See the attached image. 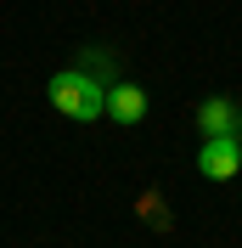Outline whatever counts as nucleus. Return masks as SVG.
I'll return each instance as SVG.
<instances>
[{
    "mask_svg": "<svg viewBox=\"0 0 242 248\" xmlns=\"http://www.w3.org/2000/svg\"><path fill=\"white\" fill-rule=\"evenodd\" d=\"M197 124H203V136H237V130H242V113L231 108L226 96H209V102L197 108Z\"/></svg>",
    "mask_w": 242,
    "mask_h": 248,
    "instance_id": "nucleus-4",
    "label": "nucleus"
},
{
    "mask_svg": "<svg viewBox=\"0 0 242 248\" xmlns=\"http://www.w3.org/2000/svg\"><path fill=\"white\" fill-rule=\"evenodd\" d=\"M237 153H242V130H237Z\"/></svg>",
    "mask_w": 242,
    "mask_h": 248,
    "instance_id": "nucleus-5",
    "label": "nucleus"
},
{
    "mask_svg": "<svg viewBox=\"0 0 242 248\" xmlns=\"http://www.w3.org/2000/svg\"><path fill=\"white\" fill-rule=\"evenodd\" d=\"M45 96H51V108H62L68 119H85V124L107 113V91H102V79H91L85 68H62V74H51Z\"/></svg>",
    "mask_w": 242,
    "mask_h": 248,
    "instance_id": "nucleus-1",
    "label": "nucleus"
},
{
    "mask_svg": "<svg viewBox=\"0 0 242 248\" xmlns=\"http://www.w3.org/2000/svg\"><path fill=\"white\" fill-rule=\"evenodd\" d=\"M197 170L209 181H231L242 170V153H237V136H203V153H197Z\"/></svg>",
    "mask_w": 242,
    "mask_h": 248,
    "instance_id": "nucleus-2",
    "label": "nucleus"
},
{
    "mask_svg": "<svg viewBox=\"0 0 242 248\" xmlns=\"http://www.w3.org/2000/svg\"><path fill=\"white\" fill-rule=\"evenodd\" d=\"M102 119H113V124H141V119H147V91H141L136 79L107 85V113H102Z\"/></svg>",
    "mask_w": 242,
    "mask_h": 248,
    "instance_id": "nucleus-3",
    "label": "nucleus"
}]
</instances>
